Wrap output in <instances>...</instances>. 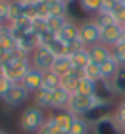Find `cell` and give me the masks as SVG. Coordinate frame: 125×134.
<instances>
[{"instance_id":"obj_1","label":"cell","mask_w":125,"mask_h":134,"mask_svg":"<svg viewBox=\"0 0 125 134\" xmlns=\"http://www.w3.org/2000/svg\"><path fill=\"white\" fill-rule=\"evenodd\" d=\"M97 107H110V103H105L101 99H97L96 96H81V94H72L70 103L66 107L68 112H72L74 116H85L90 110L97 108Z\"/></svg>"},{"instance_id":"obj_2","label":"cell","mask_w":125,"mask_h":134,"mask_svg":"<svg viewBox=\"0 0 125 134\" xmlns=\"http://www.w3.org/2000/svg\"><path fill=\"white\" fill-rule=\"evenodd\" d=\"M44 121H46L44 110L39 108V107H35V105H30V107H26V108L22 110V114H20V118H19V127H20L24 132L37 134Z\"/></svg>"},{"instance_id":"obj_3","label":"cell","mask_w":125,"mask_h":134,"mask_svg":"<svg viewBox=\"0 0 125 134\" xmlns=\"http://www.w3.org/2000/svg\"><path fill=\"white\" fill-rule=\"evenodd\" d=\"M2 66H4V75L9 83H20L24 79V75L31 70V61H30V57H26V59L15 61L9 64H2Z\"/></svg>"},{"instance_id":"obj_4","label":"cell","mask_w":125,"mask_h":134,"mask_svg":"<svg viewBox=\"0 0 125 134\" xmlns=\"http://www.w3.org/2000/svg\"><path fill=\"white\" fill-rule=\"evenodd\" d=\"M30 92L20 85V83H11V86L8 88V92L0 97L2 103H6L8 107H20L22 103H26L30 99Z\"/></svg>"},{"instance_id":"obj_5","label":"cell","mask_w":125,"mask_h":134,"mask_svg":"<svg viewBox=\"0 0 125 134\" xmlns=\"http://www.w3.org/2000/svg\"><path fill=\"white\" fill-rule=\"evenodd\" d=\"M99 39H101V30L96 26L94 20H85V22L79 24V41H81L86 48L97 44Z\"/></svg>"},{"instance_id":"obj_6","label":"cell","mask_w":125,"mask_h":134,"mask_svg":"<svg viewBox=\"0 0 125 134\" xmlns=\"http://www.w3.org/2000/svg\"><path fill=\"white\" fill-rule=\"evenodd\" d=\"M30 61H31V66L41 70V72H48L52 70L53 66V61H55V55L52 52H48L44 46H39L31 55H30Z\"/></svg>"},{"instance_id":"obj_7","label":"cell","mask_w":125,"mask_h":134,"mask_svg":"<svg viewBox=\"0 0 125 134\" xmlns=\"http://www.w3.org/2000/svg\"><path fill=\"white\" fill-rule=\"evenodd\" d=\"M92 132L94 134H123L118 119L114 118V112H108L107 116H103L101 119H97L92 125Z\"/></svg>"},{"instance_id":"obj_8","label":"cell","mask_w":125,"mask_h":134,"mask_svg":"<svg viewBox=\"0 0 125 134\" xmlns=\"http://www.w3.org/2000/svg\"><path fill=\"white\" fill-rule=\"evenodd\" d=\"M42 77H44V72H41V70H37V68H33L31 66V70L24 75V79L20 81V85L30 92V94H33V92H37L39 88H42Z\"/></svg>"},{"instance_id":"obj_9","label":"cell","mask_w":125,"mask_h":134,"mask_svg":"<svg viewBox=\"0 0 125 134\" xmlns=\"http://www.w3.org/2000/svg\"><path fill=\"white\" fill-rule=\"evenodd\" d=\"M121 30H123V26H119V24H114V26H110V28L101 30V39H99V42L105 44V46H108V48L116 46V44L119 42V39H121Z\"/></svg>"},{"instance_id":"obj_10","label":"cell","mask_w":125,"mask_h":134,"mask_svg":"<svg viewBox=\"0 0 125 134\" xmlns=\"http://www.w3.org/2000/svg\"><path fill=\"white\" fill-rule=\"evenodd\" d=\"M39 46H41V44H39V35H37V33H33V31L26 33L24 37H20V39L17 41V48H19L20 52L28 53V55H31Z\"/></svg>"},{"instance_id":"obj_11","label":"cell","mask_w":125,"mask_h":134,"mask_svg":"<svg viewBox=\"0 0 125 134\" xmlns=\"http://www.w3.org/2000/svg\"><path fill=\"white\" fill-rule=\"evenodd\" d=\"M57 39H59V41H63L64 44L77 41V39H79V26H77L74 20H70V19H68V22L64 24V28L57 33Z\"/></svg>"},{"instance_id":"obj_12","label":"cell","mask_w":125,"mask_h":134,"mask_svg":"<svg viewBox=\"0 0 125 134\" xmlns=\"http://www.w3.org/2000/svg\"><path fill=\"white\" fill-rule=\"evenodd\" d=\"M31 99H33V105L46 110V108H53V99H52V92L46 90V88H39L37 92L31 94Z\"/></svg>"},{"instance_id":"obj_13","label":"cell","mask_w":125,"mask_h":134,"mask_svg":"<svg viewBox=\"0 0 125 134\" xmlns=\"http://www.w3.org/2000/svg\"><path fill=\"white\" fill-rule=\"evenodd\" d=\"M53 116V121H55V125L59 127V130L63 132V134H68V130H70V127H72V121H74V114L72 112H68V110H57L55 114H52Z\"/></svg>"},{"instance_id":"obj_14","label":"cell","mask_w":125,"mask_h":134,"mask_svg":"<svg viewBox=\"0 0 125 134\" xmlns=\"http://www.w3.org/2000/svg\"><path fill=\"white\" fill-rule=\"evenodd\" d=\"M88 53H90V61L92 63L101 64L103 61H107L110 57V48L105 46V44H101V42H97V44H94V46L88 48Z\"/></svg>"},{"instance_id":"obj_15","label":"cell","mask_w":125,"mask_h":134,"mask_svg":"<svg viewBox=\"0 0 125 134\" xmlns=\"http://www.w3.org/2000/svg\"><path fill=\"white\" fill-rule=\"evenodd\" d=\"M99 68H101V79H105V81H112L114 75L118 74V70H119L121 66H119V63L110 55L107 61H103V63L99 64Z\"/></svg>"},{"instance_id":"obj_16","label":"cell","mask_w":125,"mask_h":134,"mask_svg":"<svg viewBox=\"0 0 125 134\" xmlns=\"http://www.w3.org/2000/svg\"><path fill=\"white\" fill-rule=\"evenodd\" d=\"M70 97H72V94L68 92V90H64V88H55L53 92H52V99H53V108L55 110H66V107H68V103H70Z\"/></svg>"},{"instance_id":"obj_17","label":"cell","mask_w":125,"mask_h":134,"mask_svg":"<svg viewBox=\"0 0 125 134\" xmlns=\"http://www.w3.org/2000/svg\"><path fill=\"white\" fill-rule=\"evenodd\" d=\"M72 68H74V64H72V59H70V55H59V57H55V61H53V66H52V72H55L57 75H66V74H70L72 72Z\"/></svg>"},{"instance_id":"obj_18","label":"cell","mask_w":125,"mask_h":134,"mask_svg":"<svg viewBox=\"0 0 125 134\" xmlns=\"http://www.w3.org/2000/svg\"><path fill=\"white\" fill-rule=\"evenodd\" d=\"M48 4V17H68L70 4H66L64 0H50Z\"/></svg>"},{"instance_id":"obj_19","label":"cell","mask_w":125,"mask_h":134,"mask_svg":"<svg viewBox=\"0 0 125 134\" xmlns=\"http://www.w3.org/2000/svg\"><path fill=\"white\" fill-rule=\"evenodd\" d=\"M22 17H24V4H20L19 0H8V24Z\"/></svg>"},{"instance_id":"obj_20","label":"cell","mask_w":125,"mask_h":134,"mask_svg":"<svg viewBox=\"0 0 125 134\" xmlns=\"http://www.w3.org/2000/svg\"><path fill=\"white\" fill-rule=\"evenodd\" d=\"M70 59H72V64H74V68H79V70H83L88 63H90V53H88V48H81V50H77V52H74L72 55H70Z\"/></svg>"},{"instance_id":"obj_21","label":"cell","mask_w":125,"mask_h":134,"mask_svg":"<svg viewBox=\"0 0 125 134\" xmlns=\"http://www.w3.org/2000/svg\"><path fill=\"white\" fill-rule=\"evenodd\" d=\"M92 20L96 22V26H97L99 30H105V28H110V26L116 24L112 13H108V11H97V13L92 17Z\"/></svg>"},{"instance_id":"obj_22","label":"cell","mask_w":125,"mask_h":134,"mask_svg":"<svg viewBox=\"0 0 125 134\" xmlns=\"http://www.w3.org/2000/svg\"><path fill=\"white\" fill-rule=\"evenodd\" d=\"M96 88H97V83L96 81H90L86 77L79 79L77 86H75V92L74 94H81V96H94L96 94Z\"/></svg>"},{"instance_id":"obj_23","label":"cell","mask_w":125,"mask_h":134,"mask_svg":"<svg viewBox=\"0 0 125 134\" xmlns=\"http://www.w3.org/2000/svg\"><path fill=\"white\" fill-rule=\"evenodd\" d=\"M68 22V17H46V26H48V33H52V35H57L63 28H64V24Z\"/></svg>"},{"instance_id":"obj_24","label":"cell","mask_w":125,"mask_h":134,"mask_svg":"<svg viewBox=\"0 0 125 134\" xmlns=\"http://www.w3.org/2000/svg\"><path fill=\"white\" fill-rule=\"evenodd\" d=\"M90 132V123L83 118V116H75L72 121V127L68 130V134H88Z\"/></svg>"},{"instance_id":"obj_25","label":"cell","mask_w":125,"mask_h":134,"mask_svg":"<svg viewBox=\"0 0 125 134\" xmlns=\"http://www.w3.org/2000/svg\"><path fill=\"white\" fill-rule=\"evenodd\" d=\"M59 86H61V75H57V74L52 72V70L44 72V77H42V88L53 92V90L59 88Z\"/></svg>"},{"instance_id":"obj_26","label":"cell","mask_w":125,"mask_h":134,"mask_svg":"<svg viewBox=\"0 0 125 134\" xmlns=\"http://www.w3.org/2000/svg\"><path fill=\"white\" fill-rule=\"evenodd\" d=\"M112 86H114V92H116L118 96H123V97H125V66H121V68L118 70V74L114 75Z\"/></svg>"},{"instance_id":"obj_27","label":"cell","mask_w":125,"mask_h":134,"mask_svg":"<svg viewBox=\"0 0 125 134\" xmlns=\"http://www.w3.org/2000/svg\"><path fill=\"white\" fill-rule=\"evenodd\" d=\"M83 74H85V77L86 79H90V81H101V68H99V64H96V63H88L85 68H83Z\"/></svg>"},{"instance_id":"obj_28","label":"cell","mask_w":125,"mask_h":134,"mask_svg":"<svg viewBox=\"0 0 125 134\" xmlns=\"http://www.w3.org/2000/svg\"><path fill=\"white\" fill-rule=\"evenodd\" d=\"M77 2H79V6H81V9H83V11L96 15L97 11H101V4H103V0H77Z\"/></svg>"},{"instance_id":"obj_29","label":"cell","mask_w":125,"mask_h":134,"mask_svg":"<svg viewBox=\"0 0 125 134\" xmlns=\"http://www.w3.org/2000/svg\"><path fill=\"white\" fill-rule=\"evenodd\" d=\"M37 134H63L61 130H59V127L55 125V121H53V116H46V121L42 123V127L39 129V132Z\"/></svg>"},{"instance_id":"obj_30","label":"cell","mask_w":125,"mask_h":134,"mask_svg":"<svg viewBox=\"0 0 125 134\" xmlns=\"http://www.w3.org/2000/svg\"><path fill=\"white\" fill-rule=\"evenodd\" d=\"M110 55L119 63V66H125V44L123 42H118L116 46L110 48Z\"/></svg>"},{"instance_id":"obj_31","label":"cell","mask_w":125,"mask_h":134,"mask_svg":"<svg viewBox=\"0 0 125 134\" xmlns=\"http://www.w3.org/2000/svg\"><path fill=\"white\" fill-rule=\"evenodd\" d=\"M31 31L37 33V35H42L48 31V26H46V19L44 17H35L31 19Z\"/></svg>"},{"instance_id":"obj_32","label":"cell","mask_w":125,"mask_h":134,"mask_svg":"<svg viewBox=\"0 0 125 134\" xmlns=\"http://www.w3.org/2000/svg\"><path fill=\"white\" fill-rule=\"evenodd\" d=\"M110 13H112V17H114V20H116V24H119V26H123V24H125V4H123V2H118Z\"/></svg>"},{"instance_id":"obj_33","label":"cell","mask_w":125,"mask_h":134,"mask_svg":"<svg viewBox=\"0 0 125 134\" xmlns=\"http://www.w3.org/2000/svg\"><path fill=\"white\" fill-rule=\"evenodd\" d=\"M114 118L118 119V123H119V125H121V123H125V103H123V101L116 107V110H114Z\"/></svg>"},{"instance_id":"obj_34","label":"cell","mask_w":125,"mask_h":134,"mask_svg":"<svg viewBox=\"0 0 125 134\" xmlns=\"http://www.w3.org/2000/svg\"><path fill=\"white\" fill-rule=\"evenodd\" d=\"M0 24H8V0H0Z\"/></svg>"},{"instance_id":"obj_35","label":"cell","mask_w":125,"mask_h":134,"mask_svg":"<svg viewBox=\"0 0 125 134\" xmlns=\"http://www.w3.org/2000/svg\"><path fill=\"white\" fill-rule=\"evenodd\" d=\"M9 86H11V83L6 79V75H0V97H2V96L8 92Z\"/></svg>"},{"instance_id":"obj_36","label":"cell","mask_w":125,"mask_h":134,"mask_svg":"<svg viewBox=\"0 0 125 134\" xmlns=\"http://www.w3.org/2000/svg\"><path fill=\"white\" fill-rule=\"evenodd\" d=\"M118 2H116V0H103V4H101V11H112L114 9V6H116Z\"/></svg>"},{"instance_id":"obj_37","label":"cell","mask_w":125,"mask_h":134,"mask_svg":"<svg viewBox=\"0 0 125 134\" xmlns=\"http://www.w3.org/2000/svg\"><path fill=\"white\" fill-rule=\"evenodd\" d=\"M20 4H24V6H33V4H37V2H41V0H19Z\"/></svg>"},{"instance_id":"obj_38","label":"cell","mask_w":125,"mask_h":134,"mask_svg":"<svg viewBox=\"0 0 125 134\" xmlns=\"http://www.w3.org/2000/svg\"><path fill=\"white\" fill-rule=\"evenodd\" d=\"M119 42H123V44H125V28L121 30V39H119Z\"/></svg>"},{"instance_id":"obj_39","label":"cell","mask_w":125,"mask_h":134,"mask_svg":"<svg viewBox=\"0 0 125 134\" xmlns=\"http://www.w3.org/2000/svg\"><path fill=\"white\" fill-rule=\"evenodd\" d=\"M119 127H121V132H123V134H125V123H121V125H119Z\"/></svg>"},{"instance_id":"obj_40","label":"cell","mask_w":125,"mask_h":134,"mask_svg":"<svg viewBox=\"0 0 125 134\" xmlns=\"http://www.w3.org/2000/svg\"><path fill=\"white\" fill-rule=\"evenodd\" d=\"M2 55H4V50H2V46H0V59H2Z\"/></svg>"},{"instance_id":"obj_41","label":"cell","mask_w":125,"mask_h":134,"mask_svg":"<svg viewBox=\"0 0 125 134\" xmlns=\"http://www.w3.org/2000/svg\"><path fill=\"white\" fill-rule=\"evenodd\" d=\"M64 2H66V4H72V2H75V0H64Z\"/></svg>"},{"instance_id":"obj_42","label":"cell","mask_w":125,"mask_h":134,"mask_svg":"<svg viewBox=\"0 0 125 134\" xmlns=\"http://www.w3.org/2000/svg\"><path fill=\"white\" fill-rule=\"evenodd\" d=\"M116 2H123V4H125V0H116Z\"/></svg>"},{"instance_id":"obj_43","label":"cell","mask_w":125,"mask_h":134,"mask_svg":"<svg viewBox=\"0 0 125 134\" xmlns=\"http://www.w3.org/2000/svg\"><path fill=\"white\" fill-rule=\"evenodd\" d=\"M0 134H6V132H2V130H0Z\"/></svg>"},{"instance_id":"obj_44","label":"cell","mask_w":125,"mask_h":134,"mask_svg":"<svg viewBox=\"0 0 125 134\" xmlns=\"http://www.w3.org/2000/svg\"><path fill=\"white\" fill-rule=\"evenodd\" d=\"M123 103H125V97H123Z\"/></svg>"},{"instance_id":"obj_45","label":"cell","mask_w":125,"mask_h":134,"mask_svg":"<svg viewBox=\"0 0 125 134\" xmlns=\"http://www.w3.org/2000/svg\"><path fill=\"white\" fill-rule=\"evenodd\" d=\"M0 28H2V24H0Z\"/></svg>"},{"instance_id":"obj_46","label":"cell","mask_w":125,"mask_h":134,"mask_svg":"<svg viewBox=\"0 0 125 134\" xmlns=\"http://www.w3.org/2000/svg\"><path fill=\"white\" fill-rule=\"evenodd\" d=\"M123 28H125V24H123Z\"/></svg>"}]
</instances>
